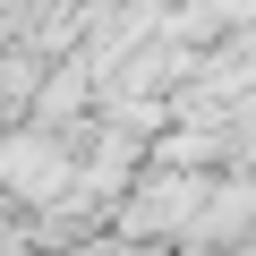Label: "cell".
<instances>
[{"label":"cell","instance_id":"6da1fadb","mask_svg":"<svg viewBox=\"0 0 256 256\" xmlns=\"http://www.w3.org/2000/svg\"><path fill=\"white\" fill-rule=\"evenodd\" d=\"M0 188H60V154L18 137V146H0Z\"/></svg>","mask_w":256,"mask_h":256}]
</instances>
